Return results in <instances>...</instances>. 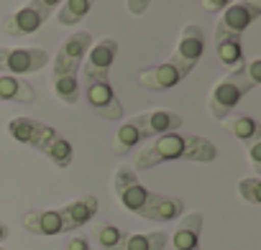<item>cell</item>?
Instances as JSON below:
<instances>
[{"instance_id": "cell-1", "label": "cell", "mask_w": 261, "mask_h": 250, "mask_svg": "<svg viewBox=\"0 0 261 250\" xmlns=\"http://www.w3.org/2000/svg\"><path fill=\"white\" fill-rule=\"evenodd\" d=\"M113 186H115V197L118 202L139 217H146L151 222H172L182 214V202L174 199V197H164V194H154L149 192L136 171L130 166H120L115 171V179H113Z\"/></svg>"}, {"instance_id": "cell-2", "label": "cell", "mask_w": 261, "mask_h": 250, "mask_svg": "<svg viewBox=\"0 0 261 250\" xmlns=\"http://www.w3.org/2000/svg\"><path fill=\"white\" fill-rule=\"evenodd\" d=\"M218 148L202 138V136H187V133H167L159 136L151 146L139 151L134 169L146 171L167 161H197V164H210L215 161Z\"/></svg>"}, {"instance_id": "cell-3", "label": "cell", "mask_w": 261, "mask_h": 250, "mask_svg": "<svg viewBox=\"0 0 261 250\" xmlns=\"http://www.w3.org/2000/svg\"><path fill=\"white\" fill-rule=\"evenodd\" d=\"M258 84H261V59L236 67L223 82L215 84L210 95V115L215 120H225L236 110V105Z\"/></svg>"}, {"instance_id": "cell-4", "label": "cell", "mask_w": 261, "mask_h": 250, "mask_svg": "<svg viewBox=\"0 0 261 250\" xmlns=\"http://www.w3.org/2000/svg\"><path fill=\"white\" fill-rule=\"evenodd\" d=\"M261 16V0H236L230 3L220 21H218V28H215V41H223V39H241V34L253 23L258 21Z\"/></svg>"}, {"instance_id": "cell-5", "label": "cell", "mask_w": 261, "mask_h": 250, "mask_svg": "<svg viewBox=\"0 0 261 250\" xmlns=\"http://www.w3.org/2000/svg\"><path fill=\"white\" fill-rule=\"evenodd\" d=\"M85 87V97H87V105L105 120H120L123 117V105L120 100L115 97L113 87L108 79H100V77H85L82 82Z\"/></svg>"}, {"instance_id": "cell-6", "label": "cell", "mask_w": 261, "mask_h": 250, "mask_svg": "<svg viewBox=\"0 0 261 250\" xmlns=\"http://www.w3.org/2000/svg\"><path fill=\"white\" fill-rule=\"evenodd\" d=\"M202 51H205V31L195 23L185 26L182 36H179V44L169 59V64H174L177 69H182L185 74H190L195 69V64L202 59Z\"/></svg>"}, {"instance_id": "cell-7", "label": "cell", "mask_w": 261, "mask_h": 250, "mask_svg": "<svg viewBox=\"0 0 261 250\" xmlns=\"http://www.w3.org/2000/svg\"><path fill=\"white\" fill-rule=\"evenodd\" d=\"M134 128L139 131L141 138H149V136H167V133H174L182 128V117L172 110H151V112H141L136 117L128 120Z\"/></svg>"}, {"instance_id": "cell-8", "label": "cell", "mask_w": 261, "mask_h": 250, "mask_svg": "<svg viewBox=\"0 0 261 250\" xmlns=\"http://www.w3.org/2000/svg\"><path fill=\"white\" fill-rule=\"evenodd\" d=\"M49 64V54L44 49H8L3 59V69L8 77H21V74H34Z\"/></svg>"}, {"instance_id": "cell-9", "label": "cell", "mask_w": 261, "mask_h": 250, "mask_svg": "<svg viewBox=\"0 0 261 250\" xmlns=\"http://www.w3.org/2000/svg\"><path fill=\"white\" fill-rule=\"evenodd\" d=\"M92 49V36L87 31H77L72 34L62 49L57 51V61H54V72H77L85 54Z\"/></svg>"}, {"instance_id": "cell-10", "label": "cell", "mask_w": 261, "mask_h": 250, "mask_svg": "<svg viewBox=\"0 0 261 250\" xmlns=\"http://www.w3.org/2000/svg\"><path fill=\"white\" fill-rule=\"evenodd\" d=\"M118 59V41L115 39H102L97 41V46L90 49V59L85 64V77H100L108 79L110 69Z\"/></svg>"}, {"instance_id": "cell-11", "label": "cell", "mask_w": 261, "mask_h": 250, "mask_svg": "<svg viewBox=\"0 0 261 250\" xmlns=\"http://www.w3.org/2000/svg\"><path fill=\"white\" fill-rule=\"evenodd\" d=\"M59 214H62L64 232H74L77 227L87 225V222L97 214V197H92V194L77 197L74 202H69V204L59 207Z\"/></svg>"}, {"instance_id": "cell-12", "label": "cell", "mask_w": 261, "mask_h": 250, "mask_svg": "<svg viewBox=\"0 0 261 250\" xmlns=\"http://www.w3.org/2000/svg\"><path fill=\"white\" fill-rule=\"evenodd\" d=\"M44 21H46V16L29 3V6H23L21 11H16L13 16H8V18L3 21V31H6L8 36L21 39V36H29V34L39 31V28L44 26Z\"/></svg>"}, {"instance_id": "cell-13", "label": "cell", "mask_w": 261, "mask_h": 250, "mask_svg": "<svg viewBox=\"0 0 261 250\" xmlns=\"http://www.w3.org/2000/svg\"><path fill=\"white\" fill-rule=\"evenodd\" d=\"M187 74L182 69H177L174 64L164 61L159 67H149L139 74V84L146 87V89H156V92H164V89H172L174 84H179Z\"/></svg>"}, {"instance_id": "cell-14", "label": "cell", "mask_w": 261, "mask_h": 250, "mask_svg": "<svg viewBox=\"0 0 261 250\" xmlns=\"http://www.w3.org/2000/svg\"><path fill=\"white\" fill-rule=\"evenodd\" d=\"M36 151H41L59 169H67L72 164V159H74V151H72L69 141L64 136H59L54 128H46V133H44V138H41V143H39Z\"/></svg>"}, {"instance_id": "cell-15", "label": "cell", "mask_w": 261, "mask_h": 250, "mask_svg": "<svg viewBox=\"0 0 261 250\" xmlns=\"http://www.w3.org/2000/svg\"><path fill=\"white\" fill-rule=\"evenodd\" d=\"M23 227L29 232L44 235V237H51V235H62L64 232L59 209H34V212H26L23 214Z\"/></svg>"}, {"instance_id": "cell-16", "label": "cell", "mask_w": 261, "mask_h": 250, "mask_svg": "<svg viewBox=\"0 0 261 250\" xmlns=\"http://www.w3.org/2000/svg\"><path fill=\"white\" fill-rule=\"evenodd\" d=\"M200 235H202V214L200 212L185 214L172 237L174 250H200Z\"/></svg>"}, {"instance_id": "cell-17", "label": "cell", "mask_w": 261, "mask_h": 250, "mask_svg": "<svg viewBox=\"0 0 261 250\" xmlns=\"http://www.w3.org/2000/svg\"><path fill=\"white\" fill-rule=\"evenodd\" d=\"M46 128H49V125H44V122H39V120H34V117H13V120L8 122L11 138L18 141V143H23V146H31V148H39V143H41Z\"/></svg>"}, {"instance_id": "cell-18", "label": "cell", "mask_w": 261, "mask_h": 250, "mask_svg": "<svg viewBox=\"0 0 261 250\" xmlns=\"http://www.w3.org/2000/svg\"><path fill=\"white\" fill-rule=\"evenodd\" d=\"M0 100L31 105V102L36 100V92H34V87H31L26 79H21V77L0 74Z\"/></svg>"}, {"instance_id": "cell-19", "label": "cell", "mask_w": 261, "mask_h": 250, "mask_svg": "<svg viewBox=\"0 0 261 250\" xmlns=\"http://www.w3.org/2000/svg\"><path fill=\"white\" fill-rule=\"evenodd\" d=\"M51 84H54V92H57V97H59L62 102L77 105V100H80V79H77V72H54Z\"/></svg>"}, {"instance_id": "cell-20", "label": "cell", "mask_w": 261, "mask_h": 250, "mask_svg": "<svg viewBox=\"0 0 261 250\" xmlns=\"http://www.w3.org/2000/svg\"><path fill=\"white\" fill-rule=\"evenodd\" d=\"M169 242V235L164 230L156 232H141V235H130L123 242V250H164Z\"/></svg>"}, {"instance_id": "cell-21", "label": "cell", "mask_w": 261, "mask_h": 250, "mask_svg": "<svg viewBox=\"0 0 261 250\" xmlns=\"http://www.w3.org/2000/svg\"><path fill=\"white\" fill-rule=\"evenodd\" d=\"M95 240H97V245L102 247V250H123V242H125V237H128V232H123V230H118L115 225H110V222H105V220H100L97 225H95Z\"/></svg>"}, {"instance_id": "cell-22", "label": "cell", "mask_w": 261, "mask_h": 250, "mask_svg": "<svg viewBox=\"0 0 261 250\" xmlns=\"http://www.w3.org/2000/svg\"><path fill=\"white\" fill-rule=\"evenodd\" d=\"M228 128H230V133H233L238 141H243V143H251V141L261 138L258 120H256L253 115H238V117H233V120L228 122Z\"/></svg>"}, {"instance_id": "cell-23", "label": "cell", "mask_w": 261, "mask_h": 250, "mask_svg": "<svg viewBox=\"0 0 261 250\" xmlns=\"http://www.w3.org/2000/svg\"><path fill=\"white\" fill-rule=\"evenodd\" d=\"M92 6H95V0H67L57 18L62 26H74L92 11Z\"/></svg>"}, {"instance_id": "cell-24", "label": "cell", "mask_w": 261, "mask_h": 250, "mask_svg": "<svg viewBox=\"0 0 261 250\" xmlns=\"http://www.w3.org/2000/svg\"><path fill=\"white\" fill-rule=\"evenodd\" d=\"M215 49H218V59L220 64L236 69L238 64H243V46H241V39H223V41H215Z\"/></svg>"}, {"instance_id": "cell-25", "label": "cell", "mask_w": 261, "mask_h": 250, "mask_svg": "<svg viewBox=\"0 0 261 250\" xmlns=\"http://www.w3.org/2000/svg\"><path fill=\"white\" fill-rule=\"evenodd\" d=\"M139 141H144L141 136H139V131L134 128L130 122H125V125H120V131H118V136H115V151L123 156V153H130L134 151V146H139Z\"/></svg>"}, {"instance_id": "cell-26", "label": "cell", "mask_w": 261, "mask_h": 250, "mask_svg": "<svg viewBox=\"0 0 261 250\" xmlns=\"http://www.w3.org/2000/svg\"><path fill=\"white\" fill-rule=\"evenodd\" d=\"M238 194H241V199H246L248 204H261V179H256V176L241 179V181H238Z\"/></svg>"}, {"instance_id": "cell-27", "label": "cell", "mask_w": 261, "mask_h": 250, "mask_svg": "<svg viewBox=\"0 0 261 250\" xmlns=\"http://www.w3.org/2000/svg\"><path fill=\"white\" fill-rule=\"evenodd\" d=\"M248 156H251V164H253V171L261 174V138L251 141L248 143Z\"/></svg>"}, {"instance_id": "cell-28", "label": "cell", "mask_w": 261, "mask_h": 250, "mask_svg": "<svg viewBox=\"0 0 261 250\" xmlns=\"http://www.w3.org/2000/svg\"><path fill=\"white\" fill-rule=\"evenodd\" d=\"M64 250H92V247H90V242H87L85 235H72L64 242Z\"/></svg>"}, {"instance_id": "cell-29", "label": "cell", "mask_w": 261, "mask_h": 250, "mask_svg": "<svg viewBox=\"0 0 261 250\" xmlns=\"http://www.w3.org/2000/svg\"><path fill=\"white\" fill-rule=\"evenodd\" d=\"M59 3H62V0H31V6H34V8H39L46 18L51 16V11H57V6H59Z\"/></svg>"}, {"instance_id": "cell-30", "label": "cell", "mask_w": 261, "mask_h": 250, "mask_svg": "<svg viewBox=\"0 0 261 250\" xmlns=\"http://www.w3.org/2000/svg\"><path fill=\"white\" fill-rule=\"evenodd\" d=\"M149 6H151V0H128V11L134 13V16L146 13V11H149Z\"/></svg>"}, {"instance_id": "cell-31", "label": "cell", "mask_w": 261, "mask_h": 250, "mask_svg": "<svg viewBox=\"0 0 261 250\" xmlns=\"http://www.w3.org/2000/svg\"><path fill=\"white\" fill-rule=\"evenodd\" d=\"M236 0H202V11H225Z\"/></svg>"}, {"instance_id": "cell-32", "label": "cell", "mask_w": 261, "mask_h": 250, "mask_svg": "<svg viewBox=\"0 0 261 250\" xmlns=\"http://www.w3.org/2000/svg\"><path fill=\"white\" fill-rule=\"evenodd\" d=\"M6 237H8V227H6L3 222H0V242H3Z\"/></svg>"}, {"instance_id": "cell-33", "label": "cell", "mask_w": 261, "mask_h": 250, "mask_svg": "<svg viewBox=\"0 0 261 250\" xmlns=\"http://www.w3.org/2000/svg\"><path fill=\"white\" fill-rule=\"evenodd\" d=\"M6 51H8L6 46H0V69H3V59H6Z\"/></svg>"}, {"instance_id": "cell-34", "label": "cell", "mask_w": 261, "mask_h": 250, "mask_svg": "<svg viewBox=\"0 0 261 250\" xmlns=\"http://www.w3.org/2000/svg\"><path fill=\"white\" fill-rule=\"evenodd\" d=\"M0 250H6V247H0Z\"/></svg>"}]
</instances>
